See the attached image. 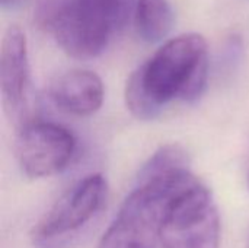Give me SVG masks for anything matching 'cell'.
I'll return each instance as SVG.
<instances>
[{"mask_svg":"<svg viewBox=\"0 0 249 248\" xmlns=\"http://www.w3.org/2000/svg\"><path fill=\"white\" fill-rule=\"evenodd\" d=\"M248 189H249V172H248Z\"/></svg>","mask_w":249,"mask_h":248,"instance_id":"30bf717a","label":"cell"},{"mask_svg":"<svg viewBox=\"0 0 249 248\" xmlns=\"http://www.w3.org/2000/svg\"><path fill=\"white\" fill-rule=\"evenodd\" d=\"M160 244L163 248H219L220 221L217 210L213 209L209 215L191 224L165 229Z\"/></svg>","mask_w":249,"mask_h":248,"instance_id":"52a82bcc","label":"cell"},{"mask_svg":"<svg viewBox=\"0 0 249 248\" xmlns=\"http://www.w3.org/2000/svg\"><path fill=\"white\" fill-rule=\"evenodd\" d=\"M0 88L3 105L10 117H19L28 104L29 61L26 37L19 26H9L0 51Z\"/></svg>","mask_w":249,"mask_h":248,"instance_id":"277c9868","label":"cell"},{"mask_svg":"<svg viewBox=\"0 0 249 248\" xmlns=\"http://www.w3.org/2000/svg\"><path fill=\"white\" fill-rule=\"evenodd\" d=\"M50 98L61 111L88 117L95 114L104 102V83L90 70H69L51 83Z\"/></svg>","mask_w":249,"mask_h":248,"instance_id":"5b68a950","label":"cell"},{"mask_svg":"<svg viewBox=\"0 0 249 248\" xmlns=\"http://www.w3.org/2000/svg\"><path fill=\"white\" fill-rule=\"evenodd\" d=\"M80 18L102 38L111 39L128 20L134 0H74Z\"/></svg>","mask_w":249,"mask_h":248,"instance_id":"8992f818","label":"cell"},{"mask_svg":"<svg viewBox=\"0 0 249 248\" xmlns=\"http://www.w3.org/2000/svg\"><path fill=\"white\" fill-rule=\"evenodd\" d=\"M107 181L92 174L70 187L35 225L32 243L36 248H63L83 235L99 216L107 202Z\"/></svg>","mask_w":249,"mask_h":248,"instance_id":"7a4b0ae2","label":"cell"},{"mask_svg":"<svg viewBox=\"0 0 249 248\" xmlns=\"http://www.w3.org/2000/svg\"><path fill=\"white\" fill-rule=\"evenodd\" d=\"M174 22V10L168 0H137L134 26L143 41H162L171 32Z\"/></svg>","mask_w":249,"mask_h":248,"instance_id":"ba28073f","label":"cell"},{"mask_svg":"<svg viewBox=\"0 0 249 248\" xmlns=\"http://www.w3.org/2000/svg\"><path fill=\"white\" fill-rule=\"evenodd\" d=\"M28 0H0V6L3 10H16L22 7Z\"/></svg>","mask_w":249,"mask_h":248,"instance_id":"9c48e42d","label":"cell"},{"mask_svg":"<svg viewBox=\"0 0 249 248\" xmlns=\"http://www.w3.org/2000/svg\"><path fill=\"white\" fill-rule=\"evenodd\" d=\"M207 76L204 37L182 34L163 44L130 75L125 85L127 108L139 120H153L174 99H198L207 86Z\"/></svg>","mask_w":249,"mask_h":248,"instance_id":"6da1fadb","label":"cell"},{"mask_svg":"<svg viewBox=\"0 0 249 248\" xmlns=\"http://www.w3.org/2000/svg\"><path fill=\"white\" fill-rule=\"evenodd\" d=\"M76 139L66 127L48 121L26 123L16 137V158L31 178L61 172L73 158Z\"/></svg>","mask_w":249,"mask_h":248,"instance_id":"3957f363","label":"cell"}]
</instances>
